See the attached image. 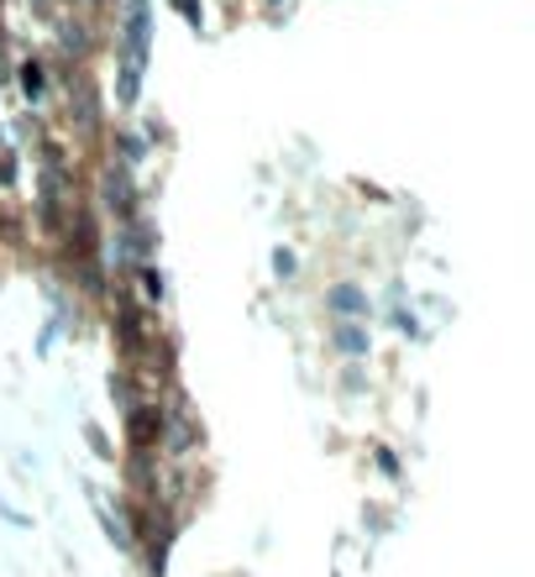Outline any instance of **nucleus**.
Segmentation results:
<instances>
[{"label":"nucleus","instance_id":"1","mask_svg":"<svg viewBox=\"0 0 535 577\" xmlns=\"http://www.w3.org/2000/svg\"><path fill=\"white\" fill-rule=\"evenodd\" d=\"M205 446V426H200V415L190 409L184 399V388L173 384L163 394V426H158V457L163 462H190Z\"/></svg>","mask_w":535,"mask_h":577},{"label":"nucleus","instance_id":"2","mask_svg":"<svg viewBox=\"0 0 535 577\" xmlns=\"http://www.w3.org/2000/svg\"><path fill=\"white\" fill-rule=\"evenodd\" d=\"M111 337H116L122 362H137L147 347H152V337H158V315H152V305H143L137 294L116 288V305H111Z\"/></svg>","mask_w":535,"mask_h":577},{"label":"nucleus","instance_id":"3","mask_svg":"<svg viewBox=\"0 0 535 577\" xmlns=\"http://www.w3.org/2000/svg\"><path fill=\"white\" fill-rule=\"evenodd\" d=\"M64 121L79 143L100 137V90L90 79V64H64Z\"/></svg>","mask_w":535,"mask_h":577},{"label":"nucleus","instance_id":"4","mask_svg":"<svg viewBox=\"0 0 535 577\" xmlns=\"http://www.w3.org/2000/svg\"><path fill=\"white\" fill-rule=\"evenodd\" d=\"M95 190H100V211L116 220H132V216H143V190H137V179H132V169L126 163H116V158H105L95 173Z\"/></svg>","mask_w":535,"mask_h":577},{"label":"nucleus","instance_id":"5","mask_svg":"<svg viewBox=\"0 0 535 577\" xmlns=\"http://www.w3.org/2000/svg\"><path fill=\"white\" fill-rule=\"evenodd\" d=\"M116 58L147 69L152 58V0H126L122 16H116Z\"/></svg>","mask_w":535,"mask_h":577},{"label":"nucleus","instance_id":"6","mask_svg":"<svg viewBox=\"0 0 535 577\" xmlns=\"http://www.w3.org/2000/svg\"><path fill=\"white\" fill-rule=\"evenodd\" d=\"M53 32H58V58L64 64H90L95 58V11H58L53 16Z\"/></svg>","mask_w":535,"mask_h":577},{"label":"nucleus","instance_id":"7","mask_svg":"<svg viewBox=\"0 0 535 577\" xmlns=\"http://www.w3.org/2000/svg\"><path fill=\"white\" fill-rule=\"evenodd\" d=\"M126 420V446L132 452H158V426H163V399H143L122 415Z\"/></svg>","mask_w":535,"mask_h":577},{"label":"nucleus","instance_id":"8","mask_svg":"<svg viewBox=\"0 0 535 577\" xmlns=\"http://www.w3.org/2000/svg\"><path fill=\"white\" fill-rule=\"evenodd\" d=\"M326 310H331V320H367V315H373V299H367L363 284L341 279V284L326 288Z\"/></svg>","mask_w":535,"mask_h":577},{"label":"nucleus","instance_id":"9","mask_svg":"<svg viewBox=\"0 0 535 577\" xmlns=\"http://www.w3.org/2000/svg\"><path fill=\"white\" fill-rule=\"evenodd\" d=\"M331 352L341 362H363L373 352V337H367V320H331Z\"/></svg>","mask_w":535,"mask_h":577},{"label":"nucleus","instance_id":"10","mask_svg":"<svg viewBox=\"0 0 535 577\" xmlns=\"http://www.w3.org/2000/svg\"><path fill=\"white\" fill-rule=\"evenodd\" d=\"M158 473H163L158 452H132L126 446V494H152L158 499Z\"/></svg>","mask_w":535,"mask_h":577},{"label":"nucleus","instance_id":"11","mask_svg":"<svg viewBox=\"0 0 535 577\" xmlns=\"http://www.w3.org/2000/svg\"><path fill=\"white\" fill-rule=\"evenodd\" d=\"M16 79H22V95H26V105L37 111V105L48 100V64H43V58H22V69H16Z\"/></svg>","mask_w":535,"mask_h":577},{"label":"nucleus","instance_id":"12","mask_svg":"<svg viewBox=\"0 0 535 577\" xmlns=\"http://www.w3.org/2000/svg\"><path fill=\"white\" fill-rule=\"evenodd\" d=\"M143 73L147 69L116 58V105H122V111H137V100H143Z\"/></svg>","mask_w":535,"mask_h":577},{"label":"nucleus","instance_id":"13","mask_svg":"<svg viewBox=\"0 0 535 577\" xmlns=\"http://www.w3.org/2000/svg\"><path fill=\"white\" fill-rule=\"evenodd\" d=\"M126 279L137 284V299H143V305H152V310L163 305V273H158V263H137Z\"/></svg>","mask_w":535,"mask_h":577},{"label":"nucleus","instance_id":"14","mask_svg":"<svg viewBox=\"0 0 535 577\" xmlns=\"http://www.w3.org/2000/svg\"><path fill=\"white\" fill-rule=\"evenodd\" d=\"M26 226H32V211H22V205H0V241H5V247H26V237H32Z\"/></svg>","mask_w":535,"mask_h":577},{"label":"nucleus","instance_id":"15","mask_svg":"<svg viewBox=\"0 0 535 577\" xmlns=\"http://www.w3.org/2000/svg\"><path fill=\"white\" fill-rule=\"evenodd\" d=\"M111 158L126 163V169H137V163L147 158V137L143 132H111Z\"/></svg>","mask_w":535,"mask_h":577},{"label":"nucleus","instance_id":"16","mask_svg":"<svg viewBox=\"0 0 535 577\" xmlns=\"http://www.w3.org/2000/svg\"><path fill=\"white\" fill-rule=\"evenodd\" d=\"M389 320H394V331H405V337H420V320H414V310L399 299V288H394V310H389Z\"/></svg>","mask_w":535,"mask_h":577},{"label":"nucleus","instance_id":"17","mask_svg":"<svg viewBox=\"0 0 535 577\" xmlns=\"http://www.w3.org/2000/svg\"><path fill=\"white\" fill-rule=\"evenodd\" d=\"M84 441H90V452H95L100 462H116V446H111V435L100 431V426H84Z\"/></svg>","mask_w":535,"mask_h":577},{"label":"nucleus","instance_id":"18","mask_svg":"<svg viewBox=\"0 0 535 577\" xmlns=\"http://www.w3.org/2000/svg\"><path fill=\"white\" fill-rule=\"evenodd\" d=\"M16 173H22L16 147H0V184H5V190H16Z\"/></svg>","mask_w":535,"mask_h":577},{"label":"nucleus","instance_id":"19","mask_svg":"<svg viewBox=\"0 0 535 577\" xmlns=\"http://www.w3.org/2000/svg\"><path fill=\"white\" fill-rule=\"evenodd\" d=\"M273 273L289 284V279H299V258H294L289 247H273Z\"/></svg>","mask_w":535,"mask_h":577},{"label":"nucleus","instance_id":"20","mask_svg":"<svg viewBox=\"0 0 535 577\" xmlns=\"http://www.w3.org/2000/svg\"><path fill=\"white\" fill-rule=\"evenodd\" d=\"M173 11H179V16H184V22L195 26L200 32V22H205V11H200V0H173Z\"/></svg>","mask_w":535,"mask_h":577},{"label":"nucleus","instance_id":"21","mask_svg":"<svg viewBox=\"0 0 535 577\" xmlns=\"http://www.w3.org/2000/svg\"><path fill=\"white\" fill-rule=\"evenodd\" d=\"M341 388H346V394H363V367H357V362H346V373H341Z\"/></svg>","mask_w":535,"mask_h":577},{"label":"nucleus","instance_id":"22","mask_svg":"<svg viewBox=\"0 0 535 577\" xmlns=\"http://www.w3.org/2000/svg\"><path fill=\"white\" fill-rule=\"evenodd\" d=\"M373 462H378V467H384L389 478H399V457H394L389 446H378V452H373Z\"/></svg>","mask_w":535,"mask_h":577},{"label":"nucleus","instance_id":"23","mask_svg":"<svg viewBox=\"0 0 535 577\" xmlns=\"http://www.w3.org/2000/svg\"><path fill=\"white\" fill-rule=\"evenodd\" d=\"M32 16H37V22H53V16H58V0H32Z\"/></svg>","mask_w":535,"mask_h":577},{"label":"nucleus","instance_id":"24","mask_svg":"<svg viewBox=\"0 0 535 577\" xmlns=\"http://www.w3.org/2000/svg\"><path fill=\"white\" fill-rule=\"evenodd\" d=\"M263 5H268V16H273V22H284V11H289L294 0H263Z\"/></svg>","mask_w":535,"mask_h":577},{"label":"nucleus","instance_id":"25","mask_svg":"<svg viewBox=\"0 0 535 577\" xmlns=\"http://www.w3.org/2000/svg\"><path fill=\"white\" fill-rule=\"evenodd\" d=\"M0 514H5V520H11V525H32V520H26V514H16V509H11V505H5V499H0Z\"/></svg>","mask_w":535,"mask_h":577}]
</instances>
